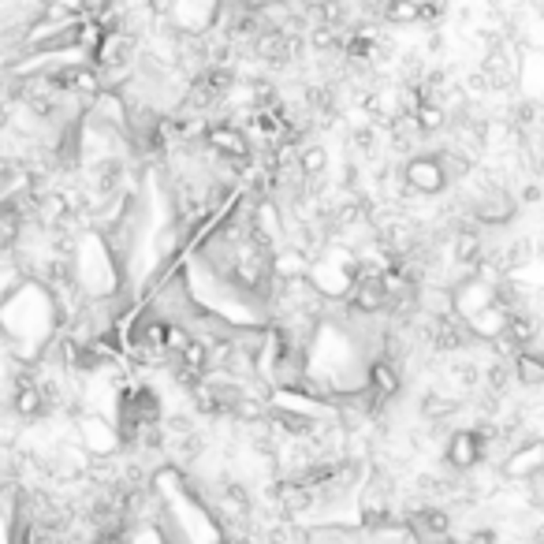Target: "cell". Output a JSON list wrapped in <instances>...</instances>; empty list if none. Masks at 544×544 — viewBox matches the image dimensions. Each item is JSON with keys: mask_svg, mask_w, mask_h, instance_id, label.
Instances as JSON below:
<instances>
[{"mask_svg": "<svg viewBox=\"0 0 544 544\" xmlns=\"http://www.w3.org/2000/svg\"><path fill=\"white\" fill-rule=\"evenodd\" d=\"M417 544H455V537H443V540H417Z\"/></svg>", "mask_w": 544, "mask_h": 544, "instance_id": "24", "label": "cell"}, {"mask_svg": "<svg viewBox=\"0 0 544 544\" xmlns=\"http://www.w3.org/2000/svg\"><path fill=\"white\" fill-rule=\"evenodd\" d=\"M518 209H522V206H518V197L507 187H500V183L485 187L474 197V220L485 224V228H507L511 220L518 216Z\"/></svg>", "mask_w": 544, "mask_h": 544, "instance_id": "9", "label": "cell"}, {"mask_svg": "<svg viewBox=\"0 0 544 544\" xmlns=\"http://www.w3.org/2000/svg\"><path fill=\"white\" fill-rule=\"evenodd\" d=\"M500 474H504V481H522V485H530V481H537L540 474H544V440H526V443H514V448L504 455V462H500Z\"/></svg>", "mask_w": 544, "mask_h": 544, "instance_id": "10", "label": "cell"}, {"mask_svg": "<svg viewBox=\"0 0 544 544\" xmlns=\"http://www.w3.org/2000/svg\"><path fill=\"white\" fill-rule=\"evenodd\" d=\"M67 329L64 306L38 276H22L8 294H0V347L19 369H34Z\"/></svg>", "mask_w": 544, "mask_h": 544, "instance_id": "1", "label": "cell"}, {"mask_svg": "<svg viewBox=\"0 0 544 544\" xmlns=\"http://www.w3.org/2000/svg\"><path fill=\"white\" fill-rule=\"evenodd\" d=\"M116 544H171V537L161 526L157 514H145V518H131V522L119 530Z\"/></svg>", "mask_w": 544, "mask_h": 544, "instance_id": "14", "label": "cell"}, {"mask_svg": "<svg viewBox=\"0 0 544 544\" xmlns=\"http://www.w3.org/2000/svg\"><path fill=\"white\" fill-rule=\"evenodd\" d=\"M381 15L395 27H410V22H417V0H391L381 8Z\"/></svg>", "mask_w": 544, "mask_h": 544, "instance_id": "20", "label": "cell"}, {"mask_svg": "<svg viewBox=\"0 0 544 544\" xmlns=\"http://www.w3.org/2000/svg\"><path fill=\"white\" fill-rule=\"evenodd\" d=\"M488 448L478 429H455L443 440V462H448L455 474H474V469L485 462Z\"/></svg>", "mask_w": 544, "mask_h": 544, "instance_id": "8", "label": "cell"}, {"mask_svg": "<svg viewBox=\"0 0 544 544\" xmlns=\"http://www.w3.org/2000/svg\"><path fill=\"white\" fill-rule=\"evenodd\" d=\"M530 544H544V522H540V526H533V533H530Z\"/></svg>", "mask_w": 544, "mask_h": 544, "instance_id": "23", "label": "cell"}, {"mask_svg": "<svg viewBox=\"0 0 544 544\" xmlns=\"http://www.w3.org/2000/svg\"><path fill=\"white\" fill-rule=\"evenodd\" d=\"M455 544H496V530H492V526H478V530H469L466 537H459Z\"/></svg>", "mask_w": 544, "mask_h": 544, "instance_id": "21", "label": "cell"}, {"mask_svg": "<svg viewBox=\"0 0 544 544\" xmlns=\"http://www.w3.org/2000/svg\"><path fill=\"white\" fill-rule=\"evenodd\" d=\"M511 373L522 388H544V355L540 351H522L511 362Z\"/></svg>", "mask_w": 544, "mask_h": 544, "instance_id": "17", "label": "cell"}, {"mask_svg": "<svg viewBox=\"0 0 544 544\" xmlns=\"http://www.w3.org/2000/svg\"><path fill=\"white\" fill-rule=\"evenodd\" d=\"M355 145H358L362 154L373 150V145H377V127H373V123H369V127H358V131H355Z\"/></svg>", "mask_w": 544, "mask_h": 544, "instance_id": "22", "label": "cell"}, {"mask_svg": "<svg viewBox=\"0 0 544 544\" xmlns=\"http://www.w3.org/2000/svg\"><path fill=\"white\" fill-rule=\"evenodd\" d=\"M362 276V258L351 242H339V239H329L325 250H320L313 261H310V272H306V284L313 287V294L325 306H343L351 299V291Z\"/></svg>", "mask_w": 544, "mask_h": 544, "instance_id": "4", "label": "cell"}, {"mask_svg": "<svg viewBox=\"0 0 544 544\" xmlns=\"http://www.w3.org/2000/svg\"><path fill=\"white\" fill-rule=\"evenodd\" d=\"M67 272H71V284H75L79 299L86 306H112L119 299H131L123 261L116 258L109 239L97 228H83V232L71 235Z\"/></svg>", "mask_w": 544, "mask_h": 544, "instance_id": "3", "label": "cell"}, {"mask_svg": "<svg viewBox=\"0 0 544 544\" xmlns=\"http://www.w3.org/2000/svg\"><path fill=\"white\" fill-rule=\"evenodd\" d=\"M455 410H459V399H452V395L429 391L422 399V417H426V422H443V417H452Z\"/></svg>", "mask_w": 544, "mask_h": 544, "instance_id": "19", "label": "cell"}, {"mask_svg": "<svg viewBox=\"0 0 544 544\" xmlns=\"http://www.w3.org/2000/svg\"><path fill=\"white\" fill-rule=\"evenodd\" d=\"M22 511V488H0V544H15V526Z\"/></svg>", "mask_w": 544, "mask_h": 544, "instance_id": "16", "label": "cell"}, {"mask_svg": "<svg viewBox=\"0 0 544 544\" xmlns=\"http://www.w3.org/2000/svg\"><path fill=\"white\" fill-rule=\"evenodd\" d=\"M8 410L15 422H38V417L48 414V403H45V391L38 388L34 373L27 369V373H19L12 381V399H8Z\"/></svg>", "mask_w": 544, "mask_h": 544, "instance_id": "12", "label": "cell"}, {"mask_svg": "<svg viewBox=\"0 0 544 544\" xmlns=\"http://www.w3.org/2000/svg\"><path fill=\"white\" fill-rule=\"evenodd\" d=\"M150 500L168 530L171 544H235L228 537V526L220 522L209 496L197 488L176 462H161L150 474Z\"/></svg>", "mask_w": 544, "mask_h": 544, "instance_id": "2", "label": "cell"}, {"mask_svg": "<svg viewBox=\"0 0 544 544\" xmlns=\"http://www.w3.org/2000/svg\"><path fill=\"white\" fill-rule=\"evenodd\" d=\"M294 168H299V176L306 183H317V180H325V171H329V150L320 142H306L299 154H294Z\"/></svg>", "mask_w": 544, "mask_h": 544, "instance_id": "15", "label": "cell"}, {"mask_svg": "<svg viewBox=\"0 0 544 544\" xmlns=\"http://www.w3.org/2000/svg\"><path fill=\"white\" fill-rule=\"evenodd\" d=\"M414 127H417V135H440L443 127H448V112H443V105L440 101H426L422 109H417L414 116Z\"/></svg>", "mask_w": 544, "mask_h": 544, "instance_id": "18", "label": "cell"}, {"mask_svg": "<svg viewBox=\"0 0 544 544\" xmlns=\"http://www.w3.org/2000/svg\"><path fill=\"white\" fill-rule=\"evenodd\" d=\"M518 57H522V60H514L518 90L526 93V105L544 109V48L522 45V48H518Z\"/></svg>", "mask_w": 544, "mask_h": 544, "instance_id": "11", "label": "cell"}, {"mask_svg": "<svg viewBox=\"0 0 544 544\" xmlns=\"http://www.w3.org/2000/svg\"><path fill=\"white\" fill-rule=\"evenodd\" d=\"M90 544H116V540H112V537H93Z\"/></svg>", "mask_w": 544, "mask_h": 544, "instance_id": "25", "label": "cell"}, {"mask_svg": "<svg viewBox=\"0 0 544 544\" xmlns=\"http://www.w3.org/2000/svg\"><path fill=\"white\" fill-rule=\"evenodd\" d=\"M369 391H373V399L384 407L391 403L395 395L403 391V373H399V365L388 362V358H373L369 362Z\"/></svg>", "mask_w": 544, "mask_h": 544, "instance_id": "13", "label": "cell"}, {"mask_svg": "<svg viewBox=\"0 0 544 544\" xmlns=\"http://www.w3.org/2000/svg\"><path fill=\"white\" fill-rule=\"evenodd\" d=\"M75 433H79V448L86 452L90 462H109L119 455L123 440L112 417L105 414H93V410H79L75 414Z\"/></svg>", "mask_w": 544, "mask_h": 544, "instance_id": "5", "label": "cell"}, {"mask_svg": "<svg viewBox=\"0 0 544 544\" xmlns=\"http://www.w3.org/2000/svg\"><path fill=\"white\" fill-rule=\"evenodd\" d=\"M399 176H403V187L410 194H422V197H436V194H443L452 187L448 176H443V164H440L436 154H414L403 164Z\"/></svg>", "mask_w": 544, "mask_h": 544, "instance_id": "7", "label": "cell"}, {"mask_svg": "<svg viewBox=\"0 0 544 544\" xmlns=\"http://www.w3.org/2000/svg\"><path fill=\"white\" fill-rule=\"evenodd\" d=\"M202 150L213 157V161H224V164H246L254 157V142L246 135L239 123L232 119H213L206 135H202Z\"/></svg>", "mask_w": 544, "mask_h": 544, "instance_id": "6", "label": "cell"}]
</instances>
